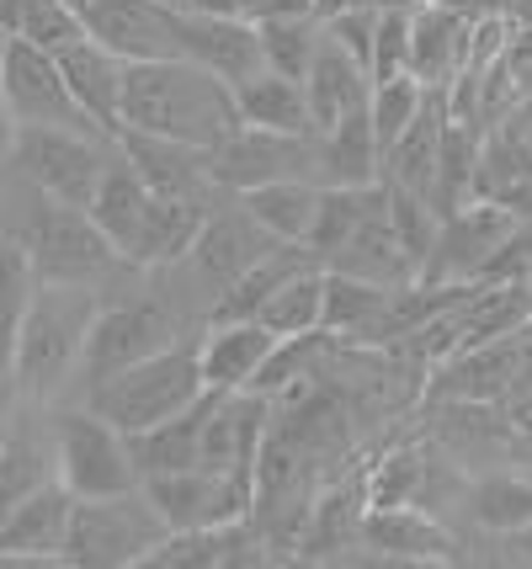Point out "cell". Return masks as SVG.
I'll return each instance as SVG.
<instances>
[{
  "label": "cell",
  "instance_id": "32",
  "mask_svg": "<svg viewBox=\"0 0 532 569\" xmlns=\"http://www.w3.org/2000/svg\"><path fill=\"white\" fill-rule=\"evenodd\" d=\"M389 293L394 288H379V282H362V277L347 272H325V325L320 330H330L347 347H368L383 309H389Z\"/></svg>",
  "mask_w": 532,
  "mask_h": 569
},
{
  "label": "cell",
  "instance_id": "36",
  "mask_svg": "<svg viewBox=\"0 0 532 569\" xmlns=\"http://www.w3.org/2000/svg\"><path fill=\"white\" fill-rule=\"evenodd\" d=\"M261 32V59H267V70H282L293 74V80H304L309 59L320 49V38H325V17H278V22H255Z\"/></svg>",
  "mask_w": 532,
  "mask_h": 569
},
{
  "label": "cell",
  "instance_id": "46",
  "mask_svg": "<svg viewBox=\"0 0 532 569\" xmlns=\"http://www.w3.org/2000/svg\"><path fill=\"white\" fill-rule=\"evenodd\" d=\"M17 17H22V0H0V27L17 32Z\"/></svg>",
  "mask_w": 532,
  "mask_h": 569
},
{
  "label": "cell",
  "instance_id": "33",
  "mask_svg": "<svg viewBox=\"0 0 532 569\" xmlns=\"http://www.w3.org/2000/svg\"><path fill=\"white\" fill-rule=\"evenodd\" d=\"M255 320L267 325V330H272L278 341L320 330V325H325V267H320V261L299 267V272L288 277L278 293H272L267 303H261V309H255Z\"/></svg>",
  "mask_w": 532,
  "mask_h": 569
},
{
  "label": "cell",
  "instance_id": "25",
  "mask_svg": "<svg viewBox=\"0 0 532 569\" xmlns=\"http://www.w3.org/2000/svg\"><path fill=\"white\" fill-rule=\"evenodd\" d=\"M213 410V389H203V399H192L187 410L165 416V421L144 426V431H128V452H133V469L139 485L154 473H181L198 469V452H203V426Z\"/></svg>",
  "mask_w": 532,
  "mask_h": 569
},
{
  "label": "cell",
  "instance_id": "38",
  "mask_svg": "<svg viewBox=\"0 0 532 569\" xmlns=\"http://www.w3.org/2000/svg\"><path fill=\"white\" fill-rule=\"evenodd\" d=\"M17 38L38 43V49H70L86 38V17H80L76 0H22V17H17Z\"/></svg>",
  "mask_w": 532,
  "mask_h": 569
},
{
  "label": "cell",
  "instance_id": "50",
  "mask_svg": "<svg viewBox=\"0 0 532 569\" xmlns=\"http://www.w3.org/2000/svg\"><path fill=\"white\" fill-rule=\"evenodd\" d=\"M76 6H86V0H76Z\"/></svg>",
  "mask_w": 532,
  "mask_h": 569
},
{
  "label": "cell",
  "instance_id": "11",
  "mask_svg": "<svg viewBox=\"0 0 532 569\" xmlns=\"http://www.w3.org/2000/svg\"><path fill=\"white\" fill-rule=\"evenodd\" d=\"M362 559L379 565H469L458 521L426 506H379L362 521Z\"/></svg>",
  "mask_w": 532,
  "mask_h": 569
},
{
  "label": "cell",
  "instance_id": "26",
  "mask_svg": "<svg viewBox=\"0 0 532 569\" xmlns=\"http://www.w3.org/2000/svg\"><path fill=\"white\" fill-rule=\"evenodd\" d=\"M224 198V192H208V198H154L150 192V213L139 223V240L128 250V267H139V272H160V267H171L181 261L192 240H198V229H203L208 208Z\"/></svg>",
  "mask_w": 532,
  "mask_h": 569
},
{
  "label": "cell",
  "instance_id": "16",
  "mask_svg": "<svg viewBox=\"0 0 532 569\" xmlns=\"http://www.w3.org/2000/svg\"><path fill=\"white\" fill-rule=\"evenodd\" d=\"M522 336V330H516ZM516 336H495L480 347H463L442 357L426 372L421 399H480V405H511L516 395Z\"/></svg>",
  "mask_w": 532,
  "mask_h": 569
},
{
  "label": "cell",
  "instance_id": "21",
  "mask_svg": "<svg viewBox=\"0 0 532 569\" xmlns=\"http://www.w3.org/2000/svg\"><path fill=\"white\" fill-rule=\"evenodd\" d=\"M278 347V336L261 320H213L198 330V362L203 383L213 395H240L251 389L255 372L267 368V357Z\"/></svg>",
  "mask_w": 532,
  "mask_h": 569
},
{
  "label": "cell",
  "instance_id": "15",
  "mask_svg": "<svg viewBox=\"0 0 532 569\" xmlns=\"http://www.w3.org/2000/svg\"><path fill=\"white\" fill-rule=\"evenodd\" d=\"M469 38L474 11H463V0H421L410 11V74L431 91H448L469 64Z\"/></svg>",
  "mask_w": 532,
  "mask_h": 569
},
{
  "label": "cell",
  "instance_id": "1",
  "mask_svg": "<svg viewBox=\"0 0 532 569\" xmlns=\"http://www.w3.org/2000/svg\"><path fill=\"white\" fill-rule=\"evenodd\" d=\"M118 128H144V133H165L181 144L213 149L240 128L234 86L203 70V64L181 59V53L133 59L123 70V123Z\"/></svg>",
  "mask_w": 532,
  "mask_h": 569
},
{
  "label": "cell",
  "instance_id": "20",
  "mask_svg": "<svg viewBox=\"0 0 532 569\" xmlns=\"http://www.w3.org/2000/svg\"><path fill=\"white\" fill-rule=\"evenodd\" d=\"M181 59L213 70L229 86H240L245 74L267 64L261 59V32L240 11H181Z\"/></svg>",
  "mask_w": 532,
  "mask_h": 569
},
{
  "label": "cell",
  "instance_id": "47",
  "mask_svg": "<svg viewBox=\"0 0 532 569\" xmlns=\"http://www.w3.org/2000/svg\"><path fill=\"white\" fill-rule=\"evenodd\" d=\"M6 43H11V32H6V27H0V64H6Z\"/></svg>",
  "mask_w": 532,
  "mask_h": 569
},
{
  "label": "cell",
  "instance_id": "23",
  "mask_svg": "<svg viewBox=\"0 0 532 569\" xmlns=\"http://www.w3.org/2000/svg\"><path fill=\"white\" fill-rule=\"evenodd\" d=\"M53 59H59L64 86H70V97L80 101V112L97 128L118 133V123H123V70H128L123 59L112 49H102L91 32H86L80 43H70V49H59Z\"/></svg>",
  "mask_w": 532,
  "mask_h": 569
},
{
  "label": "cell",
  "instance_id": "27",
  "mask_svg": "<svg viewBox=\"0 0 532 569\" xmlns=\"http://www.w3.org/2000/svg\"><path fill=\"white\" fill-rule=\"evenodd\" d=\"M314 144H320V187H368V181H383V144L373 133L368 107L347 112L341 123L320 128Z\"/></svg>",
  "mask_w": 532,
  "mask_h": 569
},
{
  "label": "cell",
  "instance_id": "29",
  "mask_svg": "<svg viewBox=\"0 0 532 569\" xmlns=\"http://www.w3.org/2000/svg\"><path fill=\"white\" fill-rule=\"evenodd\" d=\"M442 128H448V97H442V91H431L426 107L410 118L405 133L383 149V181L426 198L431 176H436V154H442Z\"/></svg>",
  "mask_w": 532,
  "mask_h": 569
},
{
  "label": "cell",
  "instance_id": "30",
  "mask_svg": "<svg viewBox=\"0 0 532 569\" xmlns=\"http://www.w3.org/2000/svg\"><path fill=\"white\" fill-rule=\"evenodd\" d=\"M234 107H240V123L251 128H278V133H314V118H309V97L304 80L282 70H261L245 74L234 86Z\"/></svg>",
  "mask_w": 532,
  "mask_h": 569
},
{
  "label": "cell",
  "instance_id": "37",
  "mask_svg": "<svg viewBox=\"0 0 532 569\" xmlns=\"http://www.w3.org/2000/svg\"><path fill=\"white\" fill-rule=\"evenodd\" d=\"M426 97H431V86H421L415 74H394V80H379V86H373V97H368V118H373V133H379L383 149L405 133L410 118L426 107Z\"/></svg>",
  "mask_w": 532,
  "mask_h": 569
},
{
  "label": "cell",
  "instance_id": "22",
  "mask_svg": "<svg viewBox=\"0 0 532 569\" xmlns=\"http://www.w3.org/2000/svg\"><path fill=\"white\" fill-rule=\"evenodd\" d=\"M453 521L463 532H480V538H506L516 527H528L532 521V469L528 463H511V469L469 473Z\"/></svg>",
  "mask_w": 532,
  "mask_h": 569
},
{
  "label": "cell",
  "instance_id": "42",
  "mask_svg": "<svg viewBox=\"0 0 532 569\" xmlns=\"http://www.w3.org/2000/svg\"><path fill=\"white\" fill-rule=\"evenodd\" d=\"M506 416H511V431L522 437V447H528V458H532V395H516V399H511Z\"/></svg>",
  "mask_w": 532,
  "mask_h": 569
},
{
  "label": "cell",
  "instance_id": "45",
  "mask_svg": "<svg viewBox=\"0 0 532 569\" xmlns=\"http://www.w3.org/2000/svg\"><path fill=\"white\" fill-rule=\"evenodd\" d=\"M181 11H240V0H181Z\"/></svg>",
  "mask_w": 532,
  "mask_h": 569
},
{
  "label": "cell",
  "instance_id": "3",
  "mask_svg": "<svg viewBox=\"0 0 532 569\" xmlns=\"http://www.w3.org/2000/svg\"><path fill=\"white\" fill-rule=\"evenodd\" d=\"M187 336H198V325L187 320L177 303L150 282V272H144L133 288L102 298L97 320H91V330H86V351H80V372H76L70 399H80L86 389H97L102 378L133 368V362H144V357H154V351L177 347V341H187Z\"/></svg>",
  "mask_w": 532,
  "mask_h": 569
},
{
  "label": "cell",
  "instance_id": "44",
  "mask_svg": "<svg viewBox=\"0 0 532 569\" xmlns=\"http://www.w3.org/2000/svg\"><path fill=\"white\" fill-rule=\"evenodd\" d=\"M11 144H17V123H11V112H6V101H0V171L11 166Z\"/></svg>",
  "mask_w": 532,
  "mask_h": 569
},
{
  "label": "cell",
  "instance_id": "34",
  "mask_svg": "<svg viewBox=\"0 0 532 569\" xmlns=\"http://www.w3.org/2000/svg\"><path fill=\"white\" fill-rule=\"evenodd\" d=\"M383 181H368V187H320V208H314V223H309V256L325 267L335 250L352 240V229L362 223V213L373 208Z\"/></svg>",
  "mask_w": 532,
  "mask_h": 569
},
{
  "label": "cell",
  "instance_id": "5",
  "mask_svg": "<svg viewBox=\"0 0 532 569\" xmlns=\"http://www.w3.org/2000/svg\"><path fill=\"white\" fill-rule=\"evenodd\" d=\"M165 521L154 511V500L139 490L123 496L76 500L70 532H64V565L70 569H133L150 565V553L165 543Z\"/></svg>",
  "mask_w": 532,
  "mask_h": 569
},
{
  "label": "cell",
  "instance_id": "51",
  "mask_svg": "<svg viewBox=\"0 0 532 569\" xmlns=\"http://www.w3.org/2000/svg\"><path fill=\"white\" fill-rule=\"evenodd\" d=\"M177 6H181V0H177Z\"/></svg>",
  "mask_w": 532,
  "mask_h": 569
},
{
  "label": "cell",
  "instance_id": "39",
  "mask_svg": "<svg viewBox=\"0 0 532 569\" xmlns=\"http://www.w3.org/2000/svg\"><path fill=\"white\" fill-rule=\"evenodd\" d=\"M415 6H379L373 11V59H368L373 86L394 80V74H410V11Z\"/></svg>",
  "mask_w": 532,
  "mask_h": 569
},
{
  "label": "cell",
  "instance_id": "7",
  "mask_svg": "<svg viewBox=\"0 0 532 569\" xmlns=\"http://www.w3.org/2000/svg\"><path fill=\"white\" fill-rule=\"evenodd\" d=\"M112 149H118V133H97V128H17L11 166L53 202L86 208Z\"/></svg>",
  "mask_w": 532,
  "mask_h": 569
},
{
  "label": "cell",
  "instance_id": "18",
  "mask_svg": "<svg viewBox=\"0 0 532 569\" xmlns=\"http://www.w3.org/2000/svg\"><path fill=\"white\" fill-rule=\"evenodd\" d=\"M325 272L362 277V282H379V288H405V282L421 277L415 256L405 250L400 229H394V219H389V187H379L373 208L362 213V223L352 229V240L325 261Z\"/></svg>",
  "mask_w": 532,
  "mask_h": 569
},
{
  "label": "cell",
  "instance_id": "13",
  "mask_svg": "<svg viewBox=\"0 0 532 569\" xmlns=\"http://www.w3.org/2000/svg\"><path fill=\"white\" fill-rule=\"evenodd\" d=\"M144 496L154 500V511L171 532H198V527H224V521L251 517V485L213 469L154 473L144 479Z\"/></svg>",
  "mask_w": 532,
  "mask_h": 569
},
{
  "label": "cell",
  "instance_id": "43",
  "mask_svg": "<svg viewBox=\"0 0 532 569\" xmlns=\"http://www.w3.org/2000/svg\"><path fill=\"white\" fill-rule=\"evenodd\" d=\"M22 410V389H17V378L11 372H0V431H6V421Z\"/></svg>",
  "mask_w": 532,
  "mask_h": 569
},
{
  "label": "cell",
  "instance_id": "28",
  "mask_svg": "<svg viewBox=\"0 0 532 569\" xmlns=\"http://www.w3.org/2000/svg\"><path fill=\"white\" fill-rule=\"evenodd\" d=\"M86 213H91V223L112 240V250L128 261V250H133V240H139V223H144V213H150V187L139 181V171L128 166L118 149H112L107 171L97 176V192H91V202H86Z\"/></svg>",
  "mask_w": 532,
  "mask_h": 569
},
{
  "label": "cell",
  "instance_id": "31",
  "mask_svg": "<svg viewBox=\"0 0 532 569\" xmlns=\"http://www.w3.org/2000/svg\"><path fill=\"white\" fill-rule=\"evenodd\" d=\"M240 208H245L272 240H282V246H304L309 223H314V208H320V181H309V176L267 181V187L240 192Z\"/></svg>",
  "mask_w": 532,
  "mask_h": 569
},
{
  "label": "cell",
  "instance_id": "6",
  "mask_svg": "<svg viewBox=\"0 0 532 569\" xmlns=\"http://www.w3.org/2000/svg\"><path fill=\"white\" fill-rule=\"evenodd\" d=\"M49 410H53V447H59V485L70 496L97 500V496L139 490V469H133L128 437L118 426L102 421L80 399H59Z\"/></svg>",
  "mask_w": 532,
  "mask_h": 569
},
{
  "label": "cell",
  "instance_id": "49",
  "mask_svg": "<svg viewBox=\"0 0 532 569\" xmlns=\"http://www.w3.org/2000/svg\"><path fill=\"white\" fill-rule=\"evenodd\" d=\"M0 234H6V219H0Z\"/></svg>",
  "mask_w": 532,
  "mask_h": 569
},
{
  "label": "cell",
  "instance_id": "48",
  "mask_svg": "<svg viewBox=\"0 0 532 569\" xmlns=\"http://www.w3.org/2000/svg\"><path fill=\"white\" fill-rule=\"evenodd\" d=\"M528 293H532V267H528Z\"/></svg>",
  "mask_w": 532,
  "mask_h": 569
},
{
  "label": "cell",
  "instance_id": "12",
  "mask_svg": "<svg viewBox=\"0 0 532 569\" xmlns=\"http://www.w3.org/2000/svg\"><path fill=\"white\" fill-rule=\"evenodd\" d=\"M86 32L112 49L123 64L181 53V6L177 0H86Z\"/></svg>",
  "mask_w": 532,
  "mask_h": 569
},
{
  "label": "cell",
  "instance_id": "40",
  "mask_svg": "<svg viewBox=\"0 0 532 569\" xmlns=\"http://www.w3.org/2000/svg\"><path fill=\"white\" fill-rule=\"evenodd\" d=\"M389 187V181H383ZM389 219H394V229H400V240H405V250L415 256V267H426L431 256V240H436V208H431L421 192H405V187H389Z\"/></svg>",
  "mask_w": 532,
  "mask_h": 569
},
{
  "label": "cell",
  "instance_id": "4",
  "mask_svg": "<svg viewBox=\"0 0 532 569\" xmlns=\"http://www.w3.org/2000/svg\"><path fill=\"white\" fill-rule=\"evenodd\" d=\"M203 389L208 383H203V362H198V336H187L177 347L154 351L144 362L102 378L97 389L80 395V405H91L102 421H112L128 437V431H144V426L187 410L192 399H203Z\"/></svg>",
  "mask_w": 532,
  "mask_h": 569
},
{
  "label": "cell",
  "instance_id": "24",
  "mask_svg": "<svg viewBox=\"0 0 532 569\" xmlns=\"http://www.w3.org/2000/svg\"><path fill=\"white\" fill-rule=\"evenodd\" d=\"M304 97H309L314 133L330 123H341L347 112H362L368 97H373V74L362 70L352 53L330 38V27H325V38H320V49H314V59H309V70H304Z\"/></svg>",
  "mask_w": 532,
  "mask_h": 569
},
{
  "label": "cell",
  "instance_id": "19",
  "mask_svg": "<svg viewBox=\"0 0 532 569\" xmlns=\"http://www.w3.org/2000/svg\"><path fill=\"white\" fill-rule=\"evenodd\" d=\"M59 479V447H53V410L49 405H27L0 431V511L11 500L32 496Z\"/></svg>",
  "mask_w": 532,
  "mask_h": 569
},
{
  "label": "cell",
  "instance_id": "14",
  "mask_svg": "<svg viewBox=\"0 0 532 569\" xmlns=\"http://www.w3.org/2000/svg\"><path fill=\"white\" fill-rule=\"evenodd\" d=\"M70 511H76V496L59 479L11 500L0 511V565H64Z\"/></svg>",
  "mask_w": 532,
  "mask_h": 569
},
{
  "label": "cell",
  "instance_id": "8",
  "mask_svg": "<svg viewBox=\"0 0 532 569\" xmlns=\"http://www.w3.org/2000/svg\"><path fill=\"white\" fill-rule=\"evenodd\" d=\"M208 176L229 198L267 187V181H288V176L320 181V144H314V133H278V128L240 123L224 144L208 149Z\"/></svg>",
  "mask_w": 532,
  "mask_h": 569
},
{
  "label": "cell",
  "instance_id": "35",
  "mask_svg": "<svg viewBox=\"0 0 532 569\" xmlns=\"http://www.w3.org/2000/svg\"><path fill=\"white\" fill-rule=\"evenodd\" d=\"M32 293H38L32 256H27L22 240L0 234V372H11V351H17V336H22Z\"/></svg>",
  "mask_w": 532,
  "mask_h": 569
},
{
  "label": "cell",
  "instance_id": "2",
  "mask_svg": "<svg viewBox=\"0 0 532 569\" xmlns=\"http://www.w3.org/2000/svg\"><path fill=\"white\" fill-rule=\"evenodd\" d=\"M102 288H80V282H43L27 303L22 336L11 351V378L22 389L27 405H59L70 399L86 351V330L102 309Z\"/></svg>",
  "mask_w": 532,
  "mask_h": 569
},
{
  "label": "cell",
  "instance_id": "41",
  "mask_svg": "<svg viewBox=\"0 0 532 569\" xmlns=\"http://www.w3.org/2000/svg\"><path fill=\"white\" fill-rule=\"evenodd\" d=\"M314 11V0H240L245 22H278V17H304Z\"/></svg>",
  "mask_w": 532,
  "mask_h": 569
},
{
  "label": "cell",
  "instance_id": "10",
  "mask_svg": "<svg viewBox=\"0 0 532 569\" xmlns=\"http://www.w3.org/2000/svg\"><path fill=\"white\" fill-rule=\"evenodd\" d=\"M516 219L522 213L495 198H469L463 208L442 213L431 256L421 267V282H480L490 256L506 246V234L516 229Z\"/></svg>",
  "mask_w": 532,
  "mask_h": 569
},
{
  "label": "cell",
  "instance_id": "17",
  "mask_svg": "<svg viewBox=\"0 0 532 569\" xmlns=\"http://www.w3.org/2000/svg\"><path fill=\"white\" fill-rule=\"evenodd\" d=\"M118 154L139 171V181L154 198H208L219 192L208 176V149L165 139V133H144V128H118Z\"/></svg>",
  "mask_w": 532,
  "mask_h": 569
},
{
  "label": "cell",
  "instance_id": "9",
  "mask_svg": "<svg viewBox=\"0 0 532 569\" xmlns=\"http://www.w3.org/2000/svg\"><path fill=\"white\" fill-rule=\"evenodd\" d=\"M0 101H6L17 128H97L80 112V101L70 97L59 59L49 49L17 38V32H11L6 64H0ZM97 133H107V128H97Z\"/></svg>",
  "mask_w": 532,
  "mask_h": 569
}]
</instances>
